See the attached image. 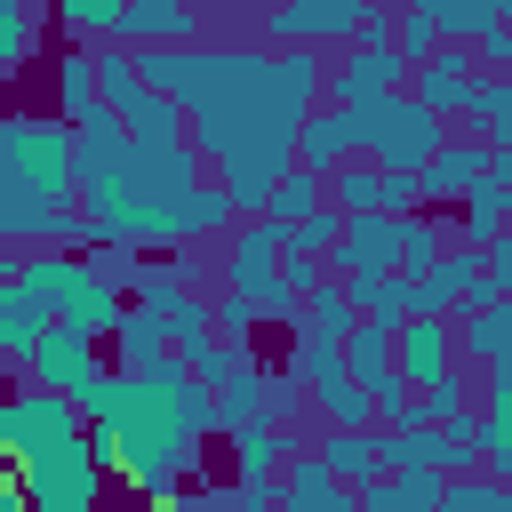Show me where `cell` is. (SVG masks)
Returning a JSON list of instances; mask_svg holds the SVG:
<instances>
[{
  "mask_svg": "<svg viewBox=\"0 0 512 512\" xmlns=\"http://www.w3.org/2000/svg\"><path fill=\"white\" fill-rule=\"evenodd\" d=\"M312 208H320V176H312V168H288V176L264 192V208H256V216H272V224H296V216H312Z\"/></svg>",
  "mask_w": 512,
  "mask_h": 512,
  "instance_id": "31",
  "label": "cell"
},
{
  "mask_svg": "<svg viewBox=\"0 0 512 512\" xmlns=\"http://www.w3.org/2000/svg\"><path fill=\"white\" fill-rule=\"evenodd\" d=\"M320 80H328V96L344 104V112H360V104H376V96H392V88H408V64L376 40V48H360V56H344V64H320Z\"/></svg>",
  "mask_w": 512,
  "mask_h": 512,
  "instance_id": "14",
  "label": "cell"
},
{
  "mask_svg": "<svg viewBox=\"0 0 512 512\" xmlns=\"http://www.w3.org/2000/svg\"><path fill=\"white\" fill-rule=\"evenodd\" d=\"M488 168H496V176H512V160H504V152H488L480 136H440V144H432V160H424L408 184H416L424 200H448V208H456Z\"/></svg>",
  "mask_w": 512,
  "mask_h": 512,
  "instance_id": "10",
  "label": "cell"
},
{
  "mask_svg": "<svg viewBox=\"0 0 512 512\" xmlns=\"http://www.w3.org/2000/svg\"><path fill=\"white\" fill-rule=\"evenodd\" d=\"M440 136H448L440 112H424L408 88H392V96H376V104L352 112V152H360L368 168H392V176H416Z\"/></svg>",
  "mask_w": 512,
  "mask_h": 512,
  "instance_id": "4",
  "label": "cell"
},
{
  "mask_svg": "<svg viewBox=\"0 0 512 512\" xmlns=\"http://www.w3.org/2000/svg\"><path fill=\"white\" fill-rule=\"evenodd\" d=\"M216 320H224V344H232V352H248V336H256V304H248V296H232Z\"/></svg>",
  "mask_w": 512,
  "mask_h": 512,
  "instance_id": "34",
  "label": "cell"
},
{
  "mask_svg": "<svg viewBox=\"0 0 512 512\" xmlns=\"http://www.w3.org/2000/svg\"><path fill=\"white\" fill-rule=\"evenodd\" d=\"M0 512H24V488H16V464H0Z\"/></svg>",
  "mask_w": 512,
  "mask_h": 512,
  "instance_id": "35",
  "label": "cell"
},
{
  "mask_svg": "<svg viewBox=\"0 0 512 512\" xmlns=\"http://www.w3.org/2000/svg\"><path fill=\"white\" fill-rule=\"evenodd\" d=\"M56 432H80V408H72L64 392L24 384V392L0 400V464H16L24 448H40V440H56Z\"/></svg>",
  "mask_w": 512,
  "mask_h": 512,
  "instance_id": "9",
  "label": "cell"
},
{
  "mask_svg": "<svg viewBox=\"0 0 512 512\" xmlns=\"http://www.w3.org/2000/svg\"><path fill=\"white\" fill-rule=\"evenodd\" d=\"M464 120H472V136H480L488 152H504V144H512V88H504V80H480L472 104H464Z\"/></svg>",
  "mask_w": 512,
  "mask_h": 512,
  "instance_id": "28",
  "label": "cell"
},
{
  "mask_svg": "<svg viewBox=\"0 0 512 512\" xmlns=\"http://www.w3.org/2000/svg\"><path fill=\"white\" fill-rule=\"evenodd\" d=\"M432 512H512V496L488 472H440V504Z\"/></svg>",
  "mask_w": 512,
  "mask_h": 512,
  "instance_id": "29",
  "label": "cell"
},
{
  "mask_svg": "<svg viewBox=\"0 0 512 512\" xmlns=\"http://www.w3.org/2000/svg\"><path fill=\"white\" fill-rule=\"evenodd\" d=\"M16 488H24V512H104V464H96L88 432H56V440L24 448Z\"/></svg>",
  "mask_w": 512,
  "mask_h": 512,
  "instance_id": "3",
  "label": "cell"
},
{
  "mask_svg": "<svg viewBox=\"0 0 512 512\" xmlns=\"http://www.w3.org/2000/svg\"><path fill=\"white\" fill-rule=\"evenodd\" d=\"M40 328H48V312H40L16 280H0V368H8V360H32Z\"/></svg>",
  "mask_w": 512,
  "mask_h": 512,
  "instance_id": "23",
  "label": "cell"
},
{
  "mask_svg": "<svg viewBox=\"0 0 512 512\" xmlns=\"http://www.w3.org/2000/svg\"><path fill=\"white\" fill-rule=\"evenodd\" d=\"M320 464L344 480V488H368L376 472H384V456H376V432L368 424H352V432H336V440H320Z\"/></svg>",
  "mask_w": 512,
  "mask_h": 512,
  "instance_id": "24",
  "label": "cell"
},
{
  "mask_svg": "<svg viewBox=\"0 0 512 512\" xmlns=\"http://www.w3.org/2000/svg\"><path fill=\"white\" fill-rule=\"evenodd\" d=\"M200 24V8L184 0H120V40L128 48H184Z\"/></svg>",
  "mask_w": 512,
  "mask_h": 512,
  "instance_id": "18",
  "label": "cell"
},
{
  "mask_svg": "<svg viewBox=\"0 0 512 512\" xmlns=\"http://www.w3.org/2000/svg\"><path fill=\"white\" fill-rule=\"evenodd\" d=\"M448 360H456V344H448V320H440V312H408V320L392 328V368H400V384H440Z\"/></svg>",
  "mask_w": 512,
  "mask_h": 512,
  "instance_id": "17",
  "label": "cell"
},
{
  "mask_svg": "<svg viewBox=\"0 0 512 512\" xmlns=\"http://www.w3.org/2000/svg\"><path fill=\"white\" fill-rule=\"evenodd\" d=\"M272 512H352V488L320 464V456H280V472H272Z\"/></svg>",
  "mask_w": 512,
  "mask_h": 512,
  "instance_id": "15",
  "label": "cell"
},
{
  "mask_svg": "<svg viewBox=\"0 0 512 512\" xmlns=\"http://www.w3.org/2000/svg\"><path fill=\"white\" fill-rule=\"evenodd\" d=\"M56 104H64L72 128L104 120V104H96V56H64V64H56Z\"/></svg>",
  "mask_w": 512,
  "mask_h": 512,
  "instance_id": "27",
  "label": "cell"
},
{
  "mask_svg": "<svg viewBox=\"0 0 512 512\" xmlns=\"http://www.w3.org/2000/svg\"><path fill=\"white\" fill-rule=\"evenodd\" d=\"M296 440L288 432H272V424H232V480H256V488H272V472H280V456H288Z\"/></svg>",
  "mask_w": 512,
  "mask_h": 512,
  "instance_id": "21",
  "label": "cell"
},
{
  "mask_svg": "<svg viewBox=\"0 0 512 512\" xmlns=\"http://www.w3.org/2000/svg\"><path fill=\"white\" fill-rule=\"evenodd\" d=\"M56 24L64 32H112L120 40V0H56Z\"/></svg>",
  "mask_w": 512,
  "mask_h": 512,
  "instance_id": "33",
  "label": "cell"
},
{
  "mask_svg": "<svg viewBox=\"0 0 512 512\" xmlns=\"http://www.w3.org/2000/svg\"><path fill=\"white\" fill-rule=\"evenodd\" d=\"M312 400L328 408V424H336V432H352V424H376V416H368V392H360L352 376H336V384H320Z\"/></svg>",
  "mask_w": 512,
  "mask_h": 512,
  "instance_id": "32",
  "label": "cell"
},
{
  "mask_svg": "<svg viewBox=\"0 0 512 512\" xmlns=\"http://www.w3.org/2000/svg\"><path fill=\"white\" fill-rule=\"evenodd\" d=\"M32 384H48V392H64V400H80L96 376H104V360H96V336H80V328H64V320H48L40 328V344H32Z\"/></svg>",
  "mask_w": 512,
  "mask_h": 512,
  "instance_id": "12",
  "label": "cell"
},
{
  "mask_svg": "<svg viewBox=\"0 0 512 512\" xmlns=\"http://www.w3.org/2000/svg\"><path fill=\"white\" fill-rule=\"evenodd\" d=\"M328 264L336 272H424L440 264V224L432 216H344Z\"/></svg>",
  "mask_w": 512,
  "mask_h": 512,
  "instance_id": "5",
  "label": "cell"
},
{
  "mask_svg": "<svg viewBox=\"0 0 512 512\" xmlns=\"http://www.w3.org/2000/svg\"><path fill=\"white\" fill-rule=\"evenodd\" d=\"M472 88H480V72H472V48H464V40H440V48L416 64V88H408V96H416L424 112H456V120H464Z\"/></svg>",
  "mask_w": 512,
  "mask_h": 512,
  "instance_id": "16",
  "label": "cell"
},
{
  "mask_svg": "<svg viewBox=\"0 0 512 512\" xmlns=\"http://www.w3.org/2000/svg\"><path fill=\"white\" fill-rule=\"evenodd\" d=\"M112 336H120V360H128V368H144V360H160V352H168V320H160L152 304L120 312V320H112Z\"/></svg>",
  "mask_w": 512,
  "mask_h": 512,
  "instance_id": "30",
  "label": "cell"
},
{
  "mask_svg": "<svg viewBox=\"0 0 512 512\" xmlns=\"http://www.w3.org/2000/svg\"><path fill=\"white\" fill-rule=\"evenodd\" d=\"M296 304H304V312H296V344H344V328L360 320V312H352V296H344L336 280H312Z\"/></svg>",
  "mask_w": 512,
  "mask_h": 512,
  "instance_id": "20",
  "label": "cell"
},
{
  "mask_svg": "<svg viewBox=\"0 0 512 512\" xmlns=\"http://www.w3.org/2000/svg\"><path fill=\"white\" fill-rule=\"evenodd\" d=\"M96 104L112 112V120H128L136 128V144H184V112L160 96V88H144L136 80V64L112 48V56H96Z\"/></svg>",
  "mask_w": 512,
  "mask_h": 512,
  "instance_id": "6",
  "label": "cell"
},
{
  "mask_svg": "<svg viewBox=\"0 0 512 512\" xmlns=\"http://www.w3.org/2000/svg\"><path fill=\"white\" fill-rule=\"evenodd\" d=\"M320 192H328L344 216H408V208H416V184H408V176H392V168H368V160L328 168V176H320Z\"/></svg>",
  "mask_w": 512,
  "mask_h": 512,
  "instance_id": "13",
  "label": "cell"
},
{
  "mask_svg": "<svg viewBox=\"0 0 512 512\" xmlns=\"http://www.w3.org/2000/svg\"><path fill=\"white\" fill-rule=\"evenodd\" d=\"M232 296H248L256 312H288V288H280V224L256 216L232 232Z\"/></svg>",
  "mask_w": 512,
  "mask_h": 512,
  "instance_id": "11",
  "label": "cell"
},
{
  "mask_svg": "<svg viewBox=\"0 0 512 512\" xmlns=\"http://www.w3.org/2000/svg\"><path fill=\"white\" fill-rule=\"evenodd\" d=\"M8 280H16L48 320H64V328H80V336H112V320L128 312L120 288H112L88 256H16Z\"/></svg>",
  "mask_w": 512,
  "mask_h": 512,
  "instance_id": "2",
  "label": "cell"
},
{
  "mask_svg": "<svg viewBox=\"0 0 512 512\" xmlns=\"http://www.w3.org/2000/svg\"><path fill=\"white\" fill-rule=\"evenodd\" d=\"M408 8H416L440 40H472L480 24H496V16H504V0H408Z\"/></svg>",
  "mask_w": 512,
  "mask_h": 512,
  "instance_id": "26",
  "label": "cell"
},
{
  "mask_svg": "<svg viewBox=\"0 0 512 512\" xmlns=\"http://www.w3.org/2000/svg\"><path fill=\"white\" fill-rule=\"evenodd\" d=\"M360 24H368V0H272L256 16V32L280 40V48H336Z\"/></svg>",
  "mask_w": 512,
  "mask_h": 512,
  "instance_id": "8",
  "label": "cell"
},
{
  "mask_svg": "<svg viewBox=\"0 0 512 512\" xmlns=\"http://www.w3.org/2000/svg\"><path fill=\"white\" fill-rule=\"evenodd\" d=\"M0 168L24 176L32 192L64 200L72 192V136L56 120H0Z\"/></svg>",
  "mask_w": 512,
  "mask_h": 512,
  "instance_id": "7",
  "label": "cell"
},
{
  "mask_svg": "<svg viewBox=\"0 0 512 512\" xmlns=\"http://www.w3.org/2000/svg\"><path fill=\"white\" fill-rule=\"evenodd\" d=\"M504 200H512V176H496V168H488V176H480V184L456 200V224H464V232L488 248V240H496V224H504Z\"/></svg>",
  "mask_w": 512,
  "mask_h": 512,
  "instance_id": "25",
  "label": "cell"
},
{
  "mask_svg": "<svg viewBox=\"0 0 512 512\" xmlns=\"http://www.w3.org/2000/svg\"><path fill=\"white\" fill-rule=\"evenodd\" d=\"M504 336H512V312H504V296H488V304H472L464 312V328L448 336L464 360H480V368H496L504 360Z\"/></svg>",
  "mask_w": 512,
  "mask_h": 512,
  "instance_id": "22",
  "label": "cell"
},
{
  "mask_svg": "<svg viewBox=\"0 0 512 512\" xmlns=\"http://www.w3.org/2000/svg\"><path fill=\"white\" fill-rule=\"evenodd\" d=\"M184 384H192V368L184 360H144V368H128V376H96L72 408L88 416L80 432H88V448H96V464H112V472H128L144 496H168L176 488V472L200 456L192 440V416H184Z\"/></svg>",
  "mask_w": 512,
  "mask_h": 512,
  "instance_id": "1",
  "label": "cell"
},
{
  "mask_svg": "<svg viewBox=\"0 0 512 512\" xmlns=\"http://www.w3.org/2000/svg\"><path fill=\"white\" fill-rule=\"evenodd\" d=\"M352 160V112L336 104V112H304L296 120V168H312V176H328V168H344Z\"/></svg>",
  "mask_w": 512,
  "mask_h": 512,
  "instance_id": "19",
  "label": "cell"
},
{
  "mask_svg": "<svg viewBox=\"0 0 512 512\" xmlns=\"http://www.w3.org/2000/svg\"><path fill=\"white\" fill-rule=\"evenodd\" d=\"M8 392H16V384H8V376H0V400H8Z\"/></svg>",
  "mask_w": 512,
  "mask_h": 512,
  "instance_id": "39",
  "label": "cell"
},
{
  "mask_svg": "<svg viewBox=\"0 0 512 512\" xmlns=\"http://www.w3.org/2000/svg\"><path fill=\"white\" fill-rule=\"evenodd\" d=\"M152 512H192V496H176V504H168V496H152Z\"/></svg>",
  "mask_w": 512,
  "mask_h": 512,
  "instance_id": "37",
  "label": "cell"
},
{
  "mask_svg": "<svg viewBox=\"0 0 512 512\" xmlns=\"http://www.w3.org/2000/svg\"><path fill=\"white\" fill-rule=\"evenodd\" d=\"M8 272H16V240L0 232V280H8Z\"/></svg>",
  "mask_w": 512,
  "mask_h": 512,
  "instance_id": "36",
  "label": "cell"
},
{
  "mask_svg": "<svg viewBox=\"0 0 512 512\" xmlns=\"http://www.w3.org/2000/svg\"><path fill=\"white\" fill-rule=\"evenodd\" d=\"M184 8H248V0H184Z\"/></svg>",
  "mask_w": 512,
  "mask_h": 512,
  "instance_id": "38",
  "label": "cell"
}]
</instances>
